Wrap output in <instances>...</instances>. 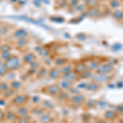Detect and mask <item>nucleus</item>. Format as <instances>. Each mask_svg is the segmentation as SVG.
<instances>
[{
	"instance_id": "f257e3e1",
	"label": "nucleus",
	"mask_w": 123,
	"mask_h": 123,
	"mask_svg": "<svg viewBox=\"0 0 123 123\" xmlns=\"http://www.w3.org/2000/svg\"><path fill=\"white\" fill-rule=\"evenodd\" d=\"M5 66L9 71H13L21 67V61L17 57L12 56L8 60L5 62Z\"/></svg>"
},
{
	"instance_id": "f03ea898",
	"label": "nucleus",
	"mask_w": 123,
	"mask_h": 123,
	"mask_svg": "<svg viewBox=\"0 0 123 123\" xmlns=\"http://www.w3.org/2000/svg\"><path fill=\"white\" fill-rule=\"evenodd\" d=\"M27 100V97L24 94H20L16 96L14 98H13V103L17 105H21L23 103H25Z\"/></svg>"
},
{
	"instance_id": "7ed1b4c3",
	"label": "nucleus",
	"mask_w": 123,
	"mask_h": 123,
	"mask_svg": "<svg viewBox=\"0 0 123 123\" xmlns=\"http://www.w3.org/2000/svg\"><path fill=\"white\" fill-rule=\"evenodd\" d=\"M47 90H48V92L49 93L55 95L58 94L60 93V88L58 85H49L47 87Z\"/></svg>"
},
{
	"instance_id": "20e7f679",
	"label": "nucleus",
	"mask_w": 123,
	"mask_h": 123,
	"mask_svg": "<svg viewBox=\"0 0 123 123\" xmlns=\"http://www.w3.org/2000/svg\"><path fill=\"white\" fill-rule=\"evenodd\" d=\"M27 35V32L23 29H20V30H17L14 33V37L17 38V39H23L24 37Z\"/></svg>"
},
{
	"instance_id": "39448f33",
	"label": "nucleus",
	"mask_w": 123,
	"mask_h": 123,
	"mask_svg": "<svg viewBox=\"0 0 123 123\" xmlns=\"http://www.w3.org/2000/svg\"><path fill=\"white\" fill-rule=\"evenodd\" d=\"M60 74H61V72H60L59 70H58V69H56V68H53L49 72L48 76H49L50 78L57 79V78H58L60 76Z\"/></svg>"
},
{
	"instance_id": "423d86ee",
	"label": "nucleus",
	"mask_w": 123,
	"mask_h": 123,
	"mask_svg": "<svg viewBox=\"0 0 123 123\" xmlns=\"http://www.w3.org/2000/svg\"><path fill=\"white\" fill-rule=\"evenodd\" d=\"M34 56L32 53H28V54H25L23 58V60L25 63H31L33 61H34Z\"/></svg>"
},
{
	"instance_id": "0eeeda50",
	"label": "nucleus",
	"mask_w": 123,
	"mask_h": 123,
	"mask_svg": "<svg viewBox=\"0 0 123 123\" xmlns=\"http://www.w3.org/2000/svg\"><path fill=\"white\" fill-rule=\"evenodd\" d=\"M112 70V67L108 65H103L101 67H99V69L98 70V72L99 73H106V72H109L110 71Z\"/></svg>"
},
{
	"instance_id": "6e6552de",
	"label": "nucleus",
	"mask_w": 123,
	"mask_h": 123,
	"mask_svg": "<svg viewBox=\"0 0 123 123\" xmlns=\"http://www.w3.org/2000/svg\"><path fill=\"white\" fill-rule=\"evenodd\" d=\"M22 86L21 83L20 82V81H13L11 82V87L13 89H15V90H17V89H21Z\"/></svg>"
},
{
	"instance_id": "1a4fd4ad",
	"label": "nucleus",
	"mask_w": 123,
	"mask_h": 123,
	"mask_svg": "<svg viewBox=\"0 0 123 123\" xmlns=\"http://www.w3.org/2000/svg\"><path fill=\"white\" fill-rule=\"evenodd\" d=\"M72 100L75 103H81L85 100V98L83 96H81V95H76V96L72 97Z\"/></svg>"
},
{
	"instance_id": "9d476101",
	"label": "nucleus",
	"mask_w": 123,
	"mask_h": 123,
	"mask_svg": "<svg viewBox=\"0 0 123 123\" xmlns=\"http://www.w3.org/2000/svg\"><path fill=\"white\" fill-rule=\"evenodd\" d=\"M71 86H72V82H71L70 81H67V80H65V81H63L61 82V87L64 89H70Z\"/></svg>"
},
{
	"instance_id": "9b49d317",
	"label": "nucleus",
	"mask_w": 123,
	"mask_h": 123,
	"mask_svg": "<svg viewBox=\"0 0 123 123\" xmlns=\"http://www.w3.org/2000/svg\"><path fill=\"white\" fill-rule=\"evenodd\" d=\"M8 69H7L5 63H3V62L0 61V76H3L7 73Z\"/></svg>"
},
{
	"instance_id": "f8f14e48",
	"label": "nucleus",
	"mask_w": 123,
	"mask_h": 123,
	"mask_svg": "<svg viewBox=\"0 0 123 123\" xmlns=\"http://www.w3.org/2000/svg\"><path fill=\"white\" fill-rule=\"evenodd\" d=\"M76 77V75H74V74H71L70 72L67 74H65L64 76H62V78L67 81H72Z\"/></svg>"
},
{
	"instance_id": "ddd939ff",
	"label": "nucleus",
	"mask_w": 123,
	"mask_h": 123,
	"mask_svg": "<svg viewBox=\"0 0 123 123\" xmlns=\"http://www.w3.org/2000/svg\"><path fill=\"white\" fill-rule=\"evenodd\" d=\"M17 114L19 116H21V117H24V116L27 115V109L25 108V107H21V108H18L17 110Z\"/></svg>"
},
{
	"instance_id": "4468645a",
	"label": "nucleus",
	"mask_w": 123,
	"mask_h": 123,
	"mask_svg": "<svg viewBox=\"0 0 123 123\" xmlns=\"http://www.w3.org/2000/svg\"><path fill=\"white\" fill-rule=\"evenodd\" d=\"M72 71V67H70V66H65V67H63L61 69V73L62 74H67V73H69V72Z\"/></svg>"
},
{
	"instance_id": "2eb2a0df",
	"label": "nucleus",
	"mask_w": 123,
	"mask_h": 123,
	"mask_svg": "<svg viewBox=\"0 0 123 123\" xmlns=\"http://www.w3.org/2000/svg\"><path fill=\"white\" fill-rule=\"evenodd\" d=\"M6 117L10 121H13L16 118V115L12 112H8L6 113Z\"/></svg>"
},
{
	"instance_id": "dca6fc26",
	"label": "nucleus",
	"mask_w": 123,
	"mask_h": 123,
	"mask_svg": "<svg viewBox=\"0 0 123 123\" xmlns=\"http://www.w3.org/2000/svg\"><path fill=\"white\" fill-rule=\"evenodd\" d=\"M50 121H51V119L48 115H44L41 117V122L43 123H49Z\"/></svg>"
},
{
	"instance_id": "f3484780",
	"label": "nucleus",
	"mask_w": 123,
	"mask_h": 123,
	"mask_svg": "<svg viewBox=\"0 0 123 123\" xmlns=\"http://www.w3.org/2000/svg\"><path fill=\"white\" fill-rule=\"evenodd\" d=\"M8 89H9V88H8V85L7 83H5V82L0 83V90L4 92V91H6Z\"/></svg>"
},
{
	"instance_id": "a211bd4d",
	"label": "nucleus",
	"mask_w": 123,
	"mask_h": 123,
	"mask_svg": "<svg viewBox=\"0 0 123 123\" xmlns=\"http://www.w3.org/2000/svg\"><path fill=\"white\" fill-rule=\"evenodd\" d=\"M11 57H12V55L10 54L8 52H4V53H3V54H2V58H3V59L6 60V61L9 59Z\"/></svg>"
},
{
	"instance_id": "6ab92c4d",
	"label": "nucleus",
	"mask_w": 123,
	"mask_h": 123,
	"mask_svg": "<svg viewBox=\"0 0 123 123\" xmlns=\"http://www.w3.org/2000/svg\"><path fill=\"white\" fill-rule=\"evenodd\" d=\"M13 93V89H8L6 91H4V96L7 97V98H8V97H10L12 94Z\"/></svg>"
},
{
	"instance_id": "aec40b11",
	"label": "nucleus",
	"mask_w": 123,
	"mask_h": 123,
	"mask_svg": "<svg viewBox=\"0 0 123 123\" xmlns=\"http://www.w3.org/2000/svg\"><path fill=\"white\" fill-rule=\"evenodd\" d=\"M45 73H46L45 69L41 68L40 70L39 71V72H38V76H39V77H43V76H45Z\"/></svg>"
},
{
	"instance_id": "412c9836",
	"label": "nucleus",
	"mask_w": 123,
	"mask_h": 123,
	"mask_svg": "<svg viewBox=\"0 0 123 123\" xmlns=\"http://www.w3.org/2000/svg\"><path fill=\"white\" fill-rule=\"evenodd\" d=\"M0 50H1L3 53H4V52H8L10 50V47L8 45H3L1 48H0Z\"/></svg>"
},
{
	"instance_id": "4be33fe9",
	"label": "nucleus",
	"mask_w": 123,
	"mask_h": 123,
	"mask_svg": "<svg viewBox=\"0 0 123 123\" xmlns=\"http://www.w3.org/2000/svg\"><path fill=\"white\" fill-rule=\"evenodd\" d=\"M30 67H31V69H34V70H35V69L38 67V63L35 61H33L30 63Z\"/></svg>"
},
{
	"instance_id": "5701e85b",
	"label": "nucleus",
	"mask_w": 123,
	"mask_h": 123,
	"mask_svg": "<svg viewBox=\"0 0 123 123\" xmlns=\"http://www.w3.org/2000/svg\"><path fill=\"white\" fill-rule=\"evenodd\" d=\"M62 61H63V60H61V59H58V60H57L56 61V65H58V66H60V65H62V64L64 63L65 62H62Z\"/></svg>"
},
{
	"instance_id": "b1692460",
	"label": "nucleus",
	"mask_w": 123,
	"mask_h": 123,
	"mask_svg": "<svg viewBox=\"0 0 123 123\" xmlns=\"http://www.w3.org/2000/svg\"><path fill=\"white\" fill-rule=\"evenodd\" d=\"M39 97H37V96H34V97H33L32 98V101H33V103H37V102H39Z\"/></svg>"
},
{
	"instance_id": "393cba45",
	"label": "nucleus",
	"mask_w": 123,
	"mask_h": 123,
	"mask_svg": "<svg viewBox=\"0 0 123 123\" xmlns=\"http://www.w3.org/2000/svg\"><path fill=\"white\" fill-rule=\"evenodd\" d=\"M115 15H116V17H117L118 19H119V18H122V13H121V12H117V13H116Z\"/></svg>"
},
{
	"instance_id": "a878e982",
	"label": "nucleus",
	"mask_w": 123,
	"mask_h": 123,
	"mask_svg": "<svg viewBox=\"0 0 123 123\" xmlns=\"http://www.w3.org/2000/svg\"><path fill=\"white\" fill-rule=\"evenodd\" d=\"M6 116V114H4V113H3V112L0 111V121L1 120H3V118H4V117Z\"/></svg>"
},
{
	"instance_id": "bb28decb",
	"label": "nucleus",
	"mask_w": 123,
	"mask_h": 123,
	"mask_svg": "<svg viewBox=\"0 0 123 123\" xmlns=\"http://www.w3.org/2000/svg\"><path fill=\"white\" fill-rule=\"evenodd\" d=\"M19 123H29L28 120H25V119H21V120L19 122Z\"/></svg>"
},
{
	"instance_id": "cd10ccee",
	"label": "nucleus",
	"mask_w": 123,
	"mask_h": 123,
	"mask_svg": "<svg viewBox=\"0 0 123 123\" xmlns=\"http://www.w3.org/2000/svg\"><path fill=\"white\" fill-rule=\"evenodd\" d=\"M3 100H0V104H2V105H4L5 104V102H2Z\"/></svg>"
}]
</instances>
